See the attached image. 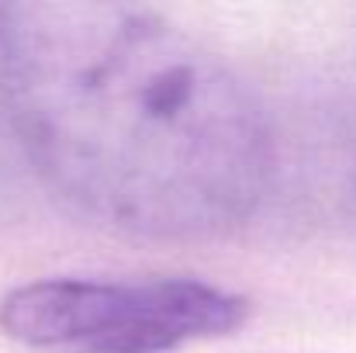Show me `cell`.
I'll return each mask as SVG.
<instances>
[{
    "label": "cell",
    "instance_id": "cell-1",
    "mask_svg": "<svg viewBox=\"0 0 356 353\" xmlns=\"http://www.w3.org/2000/svg\"><path fill=\"white\" fill-rule=\"evenodd\" d=\"M0 97L42 180L97 226L204 239L242 226L266 194L263 104L145 7H0Z\"/></svg>",
    "mask_w": 356,
    "mask_h": 353
},
{
    "label": "cell",
    "instance_id": "cell-2",
    "mask_svg": "<svg viewBox=\"0 0 356 353\" xmlns=\"http://www.w3.org/2000/svg\"><path fill=\"white\" fill-rule=\"evenodd\" d=\"M242 322V298L191 277H56L0 301L3 336L42 353H173L229 336Z\"/></svg>",
    "mask_w": 356,
    "mask_h": 353
}]
</instances>
